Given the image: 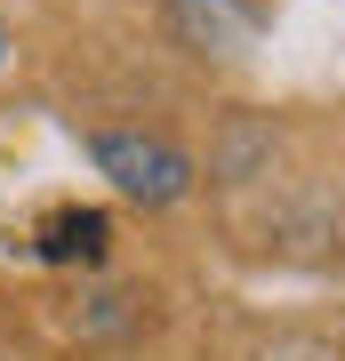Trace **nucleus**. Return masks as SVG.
I'll return each mask as SVG.
<instances>
[{"label": "nucleus", "instance_id": "f257e3e1", "mask_svg": "<svg viewBox=\"0 0 345 361\" xmlns=\"http://www.w3.org/2000/svg\"><path fill=\"white\" fill-rule=\"evenodd\" d=\"M80 145H89L97 177L113 185L121 201H137V209H177V201H193V185H201L193 153L153 137V129H89Z\"/></svg>", "mask_w": 345, "mask_h": 361}, {"label": "nucleus", "instance_id": "f03ea898", "mask_svg": "<svg viewBox=\"0 0 345 361\" xmlns=\"http://www.w3.org/2000/svg\"><path fill=\"white\" fill-rule=\"evenodd\" d=\"M169 32L209 65H249L257 32H265V0H169Z\"/></svg>", "mask_w": 345, "mask_h": 361}, {"label": "nucleus", "instance_id": "7ed1b4c3", "mask_svg": "<svg viewBox=\"0 0 345 361\" xmlns=\"http://www.w3.org/2000/svg\"><path fill=\"white\" fill-rule=\"evenodd\" d=\"M113 217H104L97 201H49L32 217V257L56 265V273H104L113 265Z\"/></svg>", "mask_w": 345, "mask_h": 361}, {"label": "nucleus", "instance_id": "20e7f679", "mask_svg": "<svg viewBox=\"0 0 345 361\" xmlns=\"http://www.w3.org/2000/svg\"><path fill=\"white\" fill-rule=\"evenodd\" d=\"M257 361H337V353L321 345V337H273V345L257 353Z\"/></svg>", "mask_w": 345, "mask_h": 361}, {"label": "nucleus", "instance_id": "39448f33", "mask_svg": "<svg viewBox=\"0 0 345 361\" xmlns=\"http://www.w3.org/2000/svg\"><path fill=\"white\" fill-rule=\"evenodd\" d=\"M8 65H16V25H8V8H0V80H8Z\"/></svg>", "mask_w": 345, "mask_h": 361}]
</instances>
